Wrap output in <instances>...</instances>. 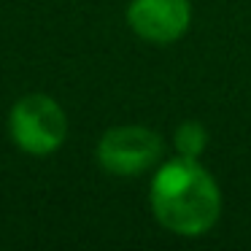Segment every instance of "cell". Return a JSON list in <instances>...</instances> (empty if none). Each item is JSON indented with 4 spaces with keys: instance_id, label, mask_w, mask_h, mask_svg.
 I'll return each mask as SVG.
<instances>
[{
    "instance_id": "obj_2",
    "label": "cell",
    "mask_w": 251,
    "mask_h": 251,
    "mask_svg": "<svg viewBox=\"0 0 251 251\" xmlns=\"http://www.w3.org/2000/svg\"><path fill=\"white\" fill-rule=\"evenodd\" d=\"M11 141L27 154H51L62 146L68 132L65 111L49 95H25L8 116Z\"/></svg>"
},
{
    "instance_id": "obj_3",
    "label": "cell",
    "mask_w": 251,
    "mask_h": 251,
    "mask_svg": "<svg viewBox=\"0 0 251 251\" xmlns=\"http://www.w3.org/2000/svg\"><path fill=\"white\" fill-rule=\"evenodd\" d=\"M162 157V138L146 127H114L98 143V162L114 176H141Z\"/></svg>"
},
{
    "instance_id": "obj_4",
    "label": "cell",
    "mask_w": 251,
    "mask_h": 251,
    "mask_svg": "<svg viewBox=\"0 0 251 251\" xmlns=\"http://www.w3.org/2000/svg\"><path fill=\"white\" fill-rule=\"evenodd\" d=\"M127 22L151 44H170L186 33L192 22L189 0H132L127 8Z\"/></svg>"
},
{
    "instance_id": "obj_5",
    "label": "cell",
    "mask_w": 251,
    "mask_h": 251,
    "mask_svg": "<svg viewBox=\"0 0 251 251\" xmlns=\"http://www.w3.org/2000/svg\"><path fill=\"white\" fill-rule=\"evenodd\" d=\"M205 143H208V132L200 122H184V125L176 130V149H178L181 157L197 159L205 151Z\"/></svg>"
},
{
    "instance_id": "obj_1",
    "label": "cell",
    "mask_w": 251,
    "mask_h": 251,
    "mask_svg": "<svg viewBox=\"0 0 251 251\" xmlns=\"http://www.w3.org/2000/svg\"><path fill=\"white\" fill-rule=\"evenodd\" d=\"M151 208L157 222L176 235L195 238L216 224L222 195L202 165L192 157L165 162L151 181Z\"/></svg>"
}]
</instances>
